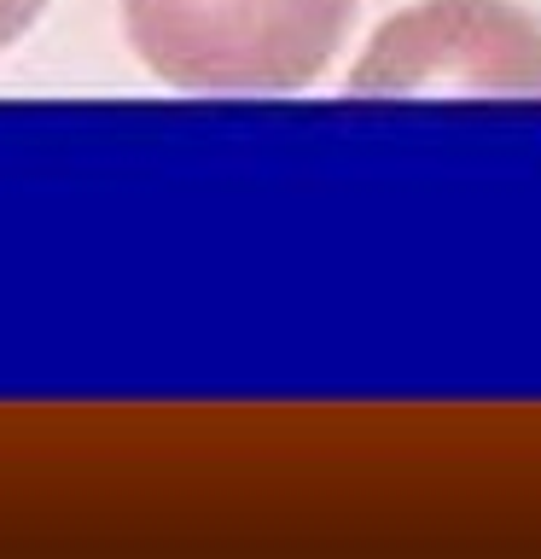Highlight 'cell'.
Masks as SVG:
<instances>
[{
  "label": "cell",
  "mask_w": 541,
  "mask_h": 559,
  "mask_svg": "<svg viewBox=\"0 0 541 559\" xmlns=\"http://www.w3.org/2000/svg\"><path fill=\"white\" fill-rule=\"evenodd\" d=\"M356 0H122L134 52L187 94H297L344 47Z\"/></svg>",
  "instance_id": "cell-1"
},
{
  "label": "cell",
  "mask_w": 541,
  "mask_h": 559,
  "mask_svg": "<svg viewBox=\"0 0 541 559\" xmlns=\"http://www.w3.org/2000/svg\"><path fill=\"white\" fill-rule=\"evenodd\" d=\"M356 94H541V24L513 0H419L349 70Z\"/></svg>",
  "instance_id": "cell-2"
},
{
  "label": "cell",
  "mask_w": 541,
  "mask_h": 559,
  "mask_svg": "<svg viewBox=\"0 0 541 559\" xmlns=\"http://www.w3.org/2000/svg\"><path fill=\"white\" fill-rule=\"evenodd\" d=\"M41 12H47V0H0V47H12L24 29H35Z\"/></svg>",
  "instance_id": "cell-3"
}]
</instances>
